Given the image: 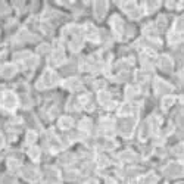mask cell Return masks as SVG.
Here are the masks:
<instances>
[{
  "mask_svg": "<svg viewBox=\"0 0 184 184\" xmlns=\"http://www.w3.org/2000/svg\"><path fill=\"white\" fill-rule=\"evenodd\" d=\"M63 59H65V55H63L62 50H56L53 53V58H52V65H59V63H62Z\"/></svg>",
  "mask_w": 184,
  "mask_h": 184,
  "instance_id": "8fae6325",
  "label": "cell"
},
{
  "mask_svg": "<svg viewBox=\"0 0 184 184\" xmlns=\"http://www.w3.org/2000/svg\"><path fill=\"white\" fill-rule=\"evenodd\" d=\"M47 50H49L47 44H44L43 47H40V49H39V52H40V53H46V52H47Z\"/></svg>",
  "mask_w": 184,
  "mask_h": 184,
  "instance_id": "484cf974",
  "label": "cell"
},
{
  "mask_svg": "<svg viewBox=\"0 0 184 184\" xmlns=\"http://www.w3.org/2000/svg\"><path fill=\"white\" fill-rule=\"evenodd\" d=\"M29 156H31V158H33V159H39L40 158V150L37 149V147H33V149L29 150Z\"/></svg>",
  "mask_w": 184,
  "mask_h": 184,
  "instance_id": "d6986e66",
  "label": "cell"
},
{
  "mask_svg": "<svg viewBox=\"0 0 184 184\" xmlns=\"http://www.w3.org/2000/svg\"><path fill=\"white\" fill-rule=\"evenodd\" d=\"M56 82H58V75H56L55 72H52V71H46V72L43 74L41 80H40V82H39V87L40 88L52 87V86H55Z\"/></svg>",
  "mask_w": 184,
  "mask_h": 184,
  "instance_id": "6da1fadb",
  "label": "cell"
},
{
  "mask_svg": "<svg viewBox=\"0 0 184 184\" xmlns=\"http://www.w3.org/2000/svg\"><path fill=\"white\" fill-rule=\"evenodd\" d=\"M158 6H159L158 2H147V3H146V9H147V12H153Z\"/></svg>",
  "mask_w": 184,
  "mask_h": 184,
  "instance_id": "e0dca14e",
  "label": "cell"
},
{
  "mask_svg": "<svg viewBox=\"0 0 184 184\" xmlns=\"http://www.w3.org/2000/svg\"><path fill=\"white\" fill-rule=\"evenodd\" d=\"M112 22V28H113V31H115L118 35L122 34V28H124V24H122V19L119 18V16H113L111 19Z\"/></svg>",
  "mask_w": 184,
  "mask_h": 184,
  "instance_id": "8992f818",
  "label": "cell"
},
{
  "mask_svg": "<svg viewBox=\"0 0 184 184\" xmlns=\"http://www.w3.org/2000/svg\"><path fill=\"white\" fill-rule=\"evenodd\" d=\"M134 128V119L133 118H122L119 121V131H121L122 136H130L131 131Z\"/></svg>",
  "mask_w": 184,
  "mask_h": 184,
  "instance_id": "7a4b0ae2",
  "label": "cell"
},
{
  "mask_svg": "<svg viewBox=\"0 0 184 184\" xmlns=\"http://www.w3.org/2000/svg\"><path fill=\"white\" fill-rule=\"evenodd\" d=\"M121 158L124 160H134V159H136V156L133 155L131 152H124V153L121 155Z\"/></svg>",
  "mask_w": 184,
  "mask_h": 184,
  "instance_id": "ffe728a7",
  "label": "cell"
},
{
  "mask_svg": "<svg viewBox=\"0 0 184 184\" xmlns=\"http://www.w3.org/2000/svg\"><path fill=\"white\" fill-rule=\"evenodd\" d=\"M159 66L162 71L168 72V71H171V68H172V60H171L168 56H162V58L159 59Z\"/></svg>",
  "mask_w": 184,
  "mask_h": 184,
  "instance_id": "ba28073f",
  "label": "cell"
},
{
  "mask_svg": "<svg viewBox=\"0 0 184 184\" xmlns=\"http://www.w3.org/2000/svg\"><path fill=\"white\" fill-rule=\"evenodd\" d=\"M9 168L12 171H16L18 170V162L16 160H9Z\"/></svg>",
  "mask_w": 184,
  "mask_h": 184,
  "instance_id": "d4e9b609",
  "label": "cell"
},
{
  "mask_svg": "<svg viewBox=\"0 0 184 184\" xmlns=\"http://www.w3.org/2000/svg\"><path fill=\"white\" fill-rule=\"evenodd\" d=\"M35 133H31V131H29L28 134H27V141H28V143H33V141L35 140Z\"/></svg>",
  "mask_w": 184,
  "mask_h": 184,
  "instance_id": "603a6c76",
  "label": "cell"
},
{
  "mask_svg": "<svg viewBox=\"0 0 184 184\" xmlns=\"http://www.w3.org/2000/svg\"><path fill=\"white\" fill-rule=\"evenodd\" d=\"M162 103H164V109H168L171 105H174V97H171V96L165 97L164 102H162Z\"/></svg>",
  "mask_w": 184,
  "mask_h": 184,
  "instance_id": "ac0fdd59",
  "label": "cell"
},
{
  "mask_svg": "<svg viewBox=\"0 0 184 184\" xmlns=\"http://www.w3.org/2000/svg\"><path fill=\"white\" fill-rule=\"evenodd\" d=\"M165 174L168 177H180L183 174V166L180 164H171L166 170H165Z\"/></svg>",
  "mask_w": 184,
  "mask_h": 184,
  "instance_id": "277c9868",
  "label": "cell"
},
{
  "mask_svg": "<svg viewBox=\"0 0 184 184\" xmlns=\"http://www.w3.org/2000/svg\"><path fill=\"white\" fill-rule=\"evenodd\" d=\"M2 146H3V137L0 136V147H2Z\"/></svg>",
  "mask_w": 184,
  "mask_h": 184,
  "instance_id": "4316f807",
  "label": "cell"
},
{
  "mask_svg": "<svg viewBox=\"0 0 184 184\" xmlns=\"http://www.w3.org/2000/svg\"><path fill=\"white\" fill-rule=\"evenodd\" d=\"M80 128L84 130V131H88L90 128H92V122L88 121V119H84V121L80 122Z\"/></svg>",
  "mask_w": 184,
  "mask_h": 184,
  "instance_id": "2e32d148",
  "label": "cell"
},
{
  "mask_svg": "<svg viewBox=\"0 0 184 184\" xmlns=\"http://www.w3.org/2000/svg\"><path fill=\"white\" fill-rule=\"evenodd\" d=\"M68 88H71V90H74V88L80 87V81H77V80H69V81H66V84H65Z\"/></svg>",
  "mask_w": 184,
  "mask_h": 184,
  "instance_id": "9a60e30c",
  "label": "cell"
},
{
  "mask_svg": "<svg viewBox=\"0 0 184 184\" xmlns=\"http://www.w3.org/2000/svg\"><path fill=\"white\" fill-rule=\"evenodd\" d=\"M15 72H16V68H15L13 65H6L5 68H3V71H2L3 77H6V78H10L12 75H15Z\"/></svg>",
  "mask_w": 184,
  "mask_h": 184,
  "instance_id": "7c38bea8",
  "label": "cell"
},
{
  "mask_svg": "<svg viewBox=\"0 0 184 184\" xmlns=\"http://www.w3.org/2000/svg\"><path fill=\"white\" fill-rule=\"evenodd\" d=\"M22 174H24L25 178H28V180H35L37 178V172H35L34 168H31V166H25L24 170H22Z\"/></svg>",
  "mask_w": 184,
  "mask_h": 184,
  "instance_id": "30bf717a",
  "label": "cell"
},
{
  "mask_svg": "<svg viewBox=\"0 0 184 184\" xmlns=\"http://www.w3.org/2000/svg\"><path fill=\"white\" fill-rule=\"evenodd\" d=\"M59 124H60V127H62V128H71V127H72V119H71V118H68V116H63Z\"/></svg>",
  "mask_w": 184,
  "mask_h": 184,
  "instance_id": "5bb4252c",
  "label": "cell"
},
{
  "mask_svg": "<svg viewBox=\"0 0 184 184\" xmlns=\"http://www.w3.org/2000/svg\"><path fill=\"white\" fill-rule=\"evenodd\" d=\"M149 133H150L149 122H146V124H143V125H141V130H140V139H141V140H145L146 137L149 136Z\"/></svg>",
  "mask_w": 184,
  "mask_h": 184,
  "instance_id": "4fadbf2b",
  "label": "cell"
},
{
  "mask_svg": "<svg viewBox=\"0 0 184 184\" xmlns=\"http://www.w3.org/2000/svg\"><path fill=\"white\" fill-rule=\"evenodd\" d=\"M131 111H133V108H131L130 105H124V106L121 108L119 113H121V115H128V113H131Z\"/></svg>",
  "mask_w": 184,
  "mask_h": 184,
  "instance_id": "44dd1931",
  "label": "cell"
},
{
  "mask_svg": "<svg viewBox=\"0 0 184 184\" xmlns=\"http://www.w3.org/2000/svg\"><path fill=\"white\" fill-rule=\"evenodd\" d=\"M133 96H136V88H133V87H128L127 88V97H133Z\"/></svg>",
  "mask_w": 184,
  "mask_h": 184,
  "instance_id": "cb8c5ba5",
  "label": "cell"
},
{
  "mask_svg": "<svg viewBox=\"0 0 184 184\" xmlns=\"http://www.w3.org/2000/svg\"><path fill=\"white\" fill-rule=\"evenodd\" d=\"M155 88H156V92L159 93V94H160V93H162V94H165V93H170L171 92V87L165 81H162V80H156Z\"/></svg>",
  "mask_w": 184,
  "mask_h": 184,
  "instance_id": "52a82bcc",
  "label": "cell"
},
{
  "mask_svg": "<svg viewBox=\"0 0 184 184\" xmlns=\"http://www.w3.org/2000/svg\"><path fill=\"white\" fill-rule=\"evenodd\" d=\"M109 99H111V96H109L108 93H105V92L99 94V100H100L102 103H108V100H109Z\"/></svg>",
  "mask_w": 184,
  "mask_h": 184,
  "instance_id": "7402d4cb",
  "label": "cell"
},
{
  "mask_svg": "<svg viewBox=\"0 0 184 184\" xmlns=\"http://www.w3.org/2000/svg\"><path fill=\"white\" fill-rule=\"evenodd\" d=\"M16 105H18L16 96H15L13 93L8 92L5 94V97H3V106H5L6 109H13V108H16Z\"/></svg>",
  "mask_w": 184,
  "mask_h": 184,
  "instance_id": "3957f363",
  "label": "cell"
},
{
  "mask_svg": "<svg viewBox=\"0 0 184 184\" xmlns=\"http://www.w3.org/2000/svg\"><path fill=\"white\" fill-rule=\"evenodd\" d=\"M86 37L88 40H92V41H96L99 39V33H97V29L93 25H87L86 27Z\"/></svg>",
  "mask_w": 184,
  "mask_h": 184,
  "instance_id": "9c48e42d",
  "label": "cell"
},
{
  "mask_svg": "<svg viewBox=\"0 0 184 184\" xmlns=\"http://www.w3.org/2000/svg\"><path fill=\"white\" fill-rule=\"evenodd\" d=\"M106 8H108L106 2H96V3H94V13H96V16L99 18V19L105 16V13H106Z\"/></svg>",
  "mask_w": 184,
  "mask_h": 184,
  "instance_id": "5b68a950",
  "label": "cell"
}]
</instances>
